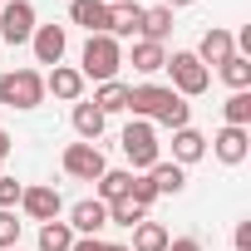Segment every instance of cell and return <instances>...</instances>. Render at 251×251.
<instances>
[{
    "label": "cell",
    "mask_w": 251,
    "mask_h": 251,
    "mask_svg": "<svg viewBox=\"0 0 251 251\" xmlns=\"http://www.w3.org/2000/svg\"><path fill=\"white\" fill-rule=\"evenodd\" d=\"M118 69H123V45H118L113 35H89L84 50H79V74H84V84H89V79H94V84H108V79H118Z\"/></svg>",
    "instance_id": "obj_1"
},
{
    "label": "cell",
    "mask_w": 251,
    "mask_h": 251,
    "mask_svg": "<svg viewBox=\"0 0 251 251\" xmlns=\"http://www.w3.org/2000/svg\"><path fill=\"white\" fill-rule=\"evenodd\" d=\"M163 69L173 74V84H168V89H173V94H182V99H197V94H207V89H212V69H207L192 50H173Z\"/></svg>",
    "instance_id": "obj_2"
},
{
    "label": "cell",
    "mask_w": 251,
    "mask_h": 251,
    "mask_svg": "<svg viewBox=\"0 0 251 251\" xmlns=\"http://www.w3.org/2000/svg\"><path fill=\"white\" fill-rule=\"evenodd\" d=\"M0 103L5 108H40L45 103V74L40 69H10V74H0Z\"/></svg>",
    "instance_id": "obj_3"
},
{
    "label": "cell",
    "mask_w": 251,
    "mask_h": 251,
    "mask_svg": "<svg viewBox=\"0 0 251 251\" xmlns=\"http://www.w3.org/2000/svg\"><path fill=\"white\" fill-rule=\"evenodd\" d=\"M173 103H182V94H173L168 84H128V113L133 118H148L153 128L163 123V113Z\"/></svg>",
    "instance_id": "obj_4"
},
{
    "label": "cell",
    "mask_w": 251,
    "mask_h": 251,
    "mask_svg": "<svg viewBox=\"0 0 251 251\" xmlns=\"http://www.w3.org/2000/svg\"><path fill=\"white\" fill-rule=\"evenodd\" d=\"M118 143H123V153H128V163H133L128 173H148V168L163 158V153H158V128H153L148 118H133L128 128H123Z\"/></svg>",
    "instance_id": "obj_5"
},
{
    "label": "cell",
    "mask_w": 251,
    "mask_h": 251,
    "mask_svg": "<svg viewBox=\"0 0 251 251\" xmlns=\"http://www.w3.org/2000/svg\"><path fill=\"white\" fill-rule=\"evenodd\" d=\"M59 168H64L74 182H99L103 168H108V158H103L99 143H69V148L59 153Z\"/></svg>",
    "instance_id": "obj_6"
},
{
    "label": "cell",
    "mask_w": 251,
    "mask_h": 251,
    "mask_svg": "<svg viewBox=\"0 0 251 251\" xmlns=\"http://www.w3.org/2000/svg\"><path fill=\"white\" fill-rule=\"evenodd\" d=\"M35 5L30 0H5V5H0V40H5L10 50L15 45H30V35H35Z\"/></svg>",
    "instance_id": "obj_7"
},
{
    "label": "cell",
    "mask_w": 251,
    "mask_h": 251,
    "mask_svg": "<svg viewBox=\"0 0 251 251\" xmlns=\"http://www.w3.org/2000/svg\"><path fill=\"white\" fill-rule=\"evenodd\" d=\"M20 212L30 217V222H59V212H64V197H59V187L54 182H35V187H25L20 192Z\"/></svg>",
    "instance_id": "obj_8"
},
{
    "label": "cell",
    "mask_w": 251,
    "mask_h": 251,
    "mask_svg": "<svg viewBox=\"0 0 251 251\" xmlns=\"http://www.w3.org/2000/svg\"><path fill=\"white\" fill-rule=\"evenodd\" d=\"M212 158H217L222 168H241V163L251 158V133H246V128H226V123H222V128L212 133Z\"/></svg>",
    "instance_id": "obj_9"
},
{
    "label": "cell",
    "mask_w": 251,
    "mask_h": 251,
    "mask_svg": "<svg viewBox=\"0 0 251 251\" xmlns=\"http://www.w3.org/2000/svg\"><path fill=\"white\" fill-rule=\"evenodd\" d=\"M30 50H35V64H64V50H69V30L64 25H35L30 35Z\"/></svg>",
    "instance_id": "obj_10"
},
{
    "label": "cell",
    "mask_w": 251,
    "mask_h": 251,
    "mask_svg": "<svg viewBox=\"0 0 251 251\" xmlns=\"http://www.w3.org/2000/svg\"><path fill=\"white\" fill-rule=\"evenodd\" d=\"M192 54H197V59H202L207 69H217V64H226V59L236 54V35H231V30H222V25H212V30L202 35V45H197Z\"/></svg>",
    "instance_id": "obj_11"
},
{
    "label": "cell",
    "mask_w": 251,
    "mask_h": 251,
    "mask_svg": "<svg viewBox=\"0 0 251 251\" xmlns=\"http://www.w3.org/2000/svg\"><path fill=\"white\" fill-rule=\"evenodd\" d=\"M45 94H54L59 103H79V99H84V74H79L74 64H54V69L45 74Z\"/></svg>",
    "instance_id": "obj_12"
},
{
    "label": "cell",
    "mask_w": 251,
    "mask_h": 251,
    "mask_svg": "<svg viewBox=\"0 0 251 251\" xmlns=\"http://www.w3.org/2000/svg\"><path fill=\"white\" fill-rule=\"evenodd\" d=\"M69 226H74V236H99L108 226V207L99 197H84V202L69 207Z\"/></svg>",
    "instance_id": "obj_13"
},
{
    "label": "cell",
    "mask_w": 251,
    "mask_h": 251,
    "mask_svg": "<svg viewBox=\"0 0 251 251\" xmlns=\"http://www.w3.org/2000/svg\"><path fill=\"white\" fill-rule=\"evenodd\" d=\"M143 10L148 5H138V0H123V5H113L108 10V35L123 45V40H138V30H143Z\"/></svg>",
    "instance_id": "obj_14"
},
{
    "label": "cell",
    "mask_w": 251,
    "mask_h": 251,
    "mask_svg": "<svg viewBox=\"0 0 251 251\" xmlns=\"http://www.w3.org/2000/svg\"><path fill=\"white\" fill-rule=\"evenodd\" d=\"M69 25L84 35H108V5L103 0H69Z\"/></svg>",
    "instance_id": "obj_15"
},
{
    "label": "cell",
    "mask_w": 251,
    "mask_h": 251,
    "mask_svg": "<svg viewBox=\"0 0 251 251\" xmlns=\"http://www.w3.org/2000/svg\"><path fill=\"white\" fill-rule=\"evenodd\" d=\"M202 158H207V133H197L192 123L177 128V133H173V163H177V168H192V163H202Z\"/></svg>",
    "instance_id": "obj_16"
},
{
    "label": "cell",
    "mask_w": 251,
    "mask_h": 251,
    "mask_svg": "<svg viewBox=\"0 0 251 251\" xmlns=\"http://www.w3.org/2000/svg\"><path fill=\"white\" fill-rule=\"evenodd\" d=\"M123 64H133L143 79H153L163 64H168V45H153V40H133V50H128V59Z\"/></svg>",
    "instance_id": "obj_17"
},
{
    "label": "cell",
    "mask_w": 251,
    "mask_h": 251,
    "mask_svg": "<svg viewBox=\"0 0 251 251\" xmlns=\"http://www.w3.org/2000/svg\"><path fill=\"white\" fill-rule=\"evenodd\" d=\"M69 123H74L79 143H99V138H103V123H108V118H103L94 103H84V99H79V103H74V113H69Z\"/></svg>",
    "instance_id": "obj_18"
},
{
    "label": "cell",
    "mask_w": 251,
    "mask_h": 251,
    "mask_svg": "<svg viewBox=\"0 0 251 251\" xmlns=\"http://www.w3.org/2000/svg\"><path fill=\"white\" fill-rule=\"evenodd\" d=\"M148 182L158 187V197H177V192L187 187V168H177V163H163V158H158V163L148 168Z\"/></svg>",
    "instance_id": "obj_19"
},
{
    "label": "cell",
    "mask_w": 251,
    "mask_h": 251,
    "mask_svg": "<svg viewBox=\"0 0 251 251\" xmlns=\"http://www.w3.org/2000/svg\"><path fill=\"white\" fill-rule=\"evenodd\" d=\"M94 108L108 118V113H128V84L123 79H108V84H99L94 89Z\"/></svg>",
    "instance_id": "obj_20"
},
{
    "label": "cell",
    "mask_w": 251,
    "mask_h": 251,
    "mask_svg": "<svg viewBox=\"0 0 251 251\" xmlns=\"http://www.w3.org/2000/svg\"><path fill=\"white\" fill-rule=\"evenodd\" d=\"M94 187H99V202L108 207V202H118V197H128V187H133V173H128V168H103V177H99Z\"/></svg>",
    "instance_id": "obj_21"
},
{
    "label": "cell",
    "mask_w": 251,
    "mask_h": 251,
    "mask_svg": "<svg viewBox=\"0 0 251 251\" xmlns=\"http://www.w3.org/2000/svg\"><path fill=\"white\" fill-rule=\"evenodd\" d=\"M168 35H173V10H168V5H153V10H143V30H138V40L168 45Z\"/></svg>",
    "instance_id": "obj_22"
},
{
    "label": "cell",
    "mask_w": 251,
    "mask_h": 251,
    "mask_svg": "<svg viewBox=\"0 0 251 251\" xmlns=\"http://www.w3.org/2000/svg\"><path fill=\"white\" fill-rule=\"evenodd\" d=\"M168 241H173V236H168V226H163V222H138V226H133V246H128V251H168Z\"/></svg>",
    "instance_id": "obj_23"
},
{
    "label": "cell",
    "mask_w": 251,
    "mask_h": 251,
    "mask_svg": "<svg viewBox=\"0 0 251 251\" xmlns=\"http://www.w3.org/2000/svg\"><path fill=\"white\" fill-rule=\"evenodd\" d=\"M217 74H222V84L236 94V89H251V54H231L226 64H217Z\"/></svg>",
    "instance_id": "obj_24"
},
{
    "label": "cell",
    "mask_w": 251,
    "mask_h": 251,
    "mask_svg": "<svg viewBox=\"0 0 251 251\" xmlns=\"http://www.w3.org/2000/svg\"><path fill=\"white\" fill-rule=\"evenodd\" d=\"M222 118H226V128H251V89H236L222 103Z\"/></svg>",
    "instance_id": "obj_25"
},
{
    "label": "cell",
    "mask_w": 251,
    "mask_h": 251,
    "mask_svg": "<svg viewBox=\"0 0 251 251\" xmlns=\"http://www.w3.org/2000/svg\"><path fill=\"white\" fill-rule=\"evenodd\" d=\"M138 222H148V212L133 202V197H118V202H108V226H138Z\"/></svg>",
    "instance_id": "obj_26"
},
{
    "label": "cell",
    "mask_w": 251,
    "mask_h": 251,
    "mask_svg": "<svg viewBox=\"0 0 251 251\" xmlns=\"http://www.w3.org/2000/svg\"><path fill=\"white\" fill-rule=\"evenodd\" d=\"M74 246V226L69 222H45L40 226V251H69Z\"/></svg>",
    "instance_id": "obj_27"
},
{
    "label": "cell",
    "mask_w": 251,
    "mask_h": 251,
    "mask_svg": "<svg viewBox=\"0 0 251 251\" xmlns=\"http://www.w3.org/2000/svg\"><path fill=\"white\" fill-rule=\"evenodd\" d=\"M128 197H133V202H138L143 212H148V207L158 202V187L148 182V173H133V187H128Z\"/></svg>",
    "instance_id": "obj_28"
},
{
    "label": "cell",
    "mask_w": 251,
    "mask_h": 251,
    "mask_svg": "<svg viewBox=\"0 0 251 251\" xmlns=\"http://www.w3.org/2000/svg\"><path fill=\"white\" fill-rule=\"evenodd\" d=\"M20 226H25V222H15V212H0V251L20 246Z\"/></svg>",
    "instance_id": "obj_29"
},
{
    "label": "cell",
    "mask_w": 251,
    "mask_h": 251,
    "mask_svg": "<svg viewBox=\"0 0 251 251\" xmlns=\"http://www.w3.org/2000/svg\"><path fill=\"white\" fill-rule=\"evenodd\" d=\"M20 192H25V182H15V177H5V173H0V212L20 207Z\"/></svg>",
    "instance_id": "obj_30"
},
{
    "label": "cell",
    "mask_w": 251,
    "mask_h": 251,
    "mask_svg": "<svg viewBox=\"0 0 251 251\" xmlns=\"http://www.w3.org/2000/svg\"><path fill=\"white\" fill-rule=\"evenodd\" d=\"M231 246H236V251H251V222H236V231H231Z\"/></svg>",
    "instance_id": "obj_31"
},
{
    "label": "cell",
    "mask_w": 251,
    "mask_h": 251,
    "mask_svg": "<svg viewBox=\"0 0 251 251\" xmlns=\"http://www.w3.org/2000/svg\"><path fill=\"white\" fill-rule=\"evenodd\" d=\"M168 251H202V241H197V236H173Z\"/></svg>",
    "instance_id": "obj_32"
},
{
    "label": "cell",
    "mask_w": 251,
    "mask_h": 251,
    "mask_svg": "<svg viewBox=\"0 0 251 251\" xmlns=\"http://www.w3.org/2000/svg\"><path fill=\"white\" fill-rule=\"evenodd\" d=\"M69 251H103V241H99V236H74Z\"/></svg>",
    "instance_id": "obj_33"
},
{
    "label": "cell",
    "mask_w": 251,
    "mask_h": 251,
    "mask_svg": "<svg viewBox=\"0 0 251 251\" xmlns=\"http://www.w3.org/2000/svg\"><path fill=\"white\" fill-rule=\"evenodd\" d=\"M10 148H15V138H10L5 128H0V168H5V158H10Z\"/></svg>",
    "instance_id": "obj_34"
},
{
    "label": "cell",
    "mask_w": 251,
    "mask_h": 251,
    "mask_svg": "<svg viewBox=\"0 0 251 251\" xmlns=\"http://www.w3.org/2000/svg\"><path fill=\"white\" fill-rule=\"evenodd\" d=\"M163 5L168 10H182V5H197V0H163Z\"/></svg>",
    "instance_id": "obj_35"
},
{
    "label": "cell",
    "mask_w": 251,
    "mask_h": 251,
    "mask_svg": "<svg viewBox=\"0 0 251 251\" xmlns=\"http://www.w3.org/2000/svg\"><path fill=\"white\" fill-rule=\"evenodd\" d=\"M103 251H128V246H118V241H103Z\"/></svg>",
    "instance_id": "obj_36"
},
{
    "label": "cell",
    "mask_w": 251,
    "mask_h": 251,
    "mask_svg": "<svg viewBox=\"0 0 251 251\" xmlns=\"http://www.w3.org/2000/svg\"><path fill=\"white\" fill-rule=\"evenodd\" d=\"M103 5H108V10H113V5H123V0H103Z\"/></svg>",
    "instance_id": "obj_37"
},
{
    "label": "cell",
    "mask_w": 251,
    "mask_h": 251,
    "mask_svg": "<svg viewBox=\"0 0 251 251\" xmlns=\"http://www.w3.org/2000/svg\"><path fill=\"white\" fill-rule=\"evenodd\" d=\"M10 251H20V246H10Z\"/></svg>",
    "instance_id": "obj_38"
}]
</instances>
